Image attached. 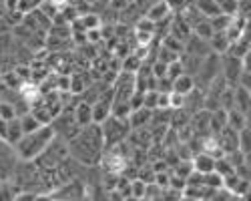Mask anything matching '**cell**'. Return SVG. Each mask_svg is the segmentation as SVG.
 Masks as SVG:
<instances>
[{
  "label": "cell",
  "instance_id": "1",
  "mask_svg": "<svg viewBox=\"0 0 251 201\" xmlns=\"http://www.w3.org/2000/svg\"><path fill=\"white\" fill-rule=\"evenodd\" d=\"M69 153L80 165H87V167L97 165L104 153V139H102L100 125L91 123L87 127H82L80 133L69 141Z\"/></svg>",
  "mask_w": 251,
  "mask_h": 201
},
{
  "label": "cell",
  "instance_id": "2",
  "mask_svg": "<svg viewBox=\"0 0 251 201\" xmlns=\"http://www.w3.org/2000/svg\"><path fill=\"white\" fill-rule=\"evenodd\" d=\"M52 139H54L52 125H43V127H38L36 131H32V133H25L23 137H20L18 143L14 145L18 159H23V161H34L40 153L47 149V145L50 143Z\"/></svg>",
  "mask_w": 251,
  "mask_h": 201
},
{
  "label": "cell",
  "instance_id": "3",
  "mask_svg": "<svg viewBox=\"0 0 251 201\" xmlns=\"http://www.w3.org/2000/svg\"><path fill=\"white\" fill-rule=\"evenodd\" d=\"M100 129H102V139H104V149L121 143V141H127V137L131 133L129 119L117 117L113 113L100 123Z\"/></svg>",
  "mask_w": 251,
  "mask_h": 201
},
{
  "label": "cell",
  "instance_id": "4",
  "mask_svg": "<svg viewBox=\"0 0 251 201\" xmlns=\"http://www.w3.org/2000/svg\"><path fill=\"white\" fill-rule=\"evenodd\" d=\"M221 75L229 85H237L243 75V60L231 52L221 54Z\"/></svg>",
  "mask_w": 251,
  "mask_h": 201
},
{
  "label": "cell",
  "instance_id": "5",
  "mask_svg": "<svg viewBox=\"0 0 251 201\" xmlns=\"http://www.w3.org/2000/svg\"><path fill=\"white\" fill-rule=\"evenodd\" d=\"M209 121H211V111H207V109H199L197 113L191 115L189 125H191V131H193L195 137H207V135H211Z\"/></svg>",
  "mask_w": 251,
  "mask_h": 201
},
{
  "label": "cell",
  "instance_id": "6",
  "mask_svg": "<svg viewBox=\"0 0 251 201\" xmlns=\"http://www.w3.org/2000/svg\"><path fill=\"white\" fill-rule=\"evenodd\" d=\"M217 139H219V145L225 155L239 149V131H235L231 127H225L221 133H217Z\"/></svg>",
  "mask_w": 251,
  "mask_h": 201
},
{
  "label": "cell",
  "instance_id": "7",
  "mask_svg": "<svg viewBox=\"0 0 251 201\" xmlns=\"http://www.w3.org/2000/svg\"><path fill=\"white\" fill-rule=\"evenodd\" d=\"M151 115H153V109L149 107H139V109H133L129 113V125L131 129H139V127H147L151 123Z\"/></svg>",
  "mask_w": 251,
  "mask_h": 201
},
{
  "label": "cell",
  "instance_id": "8",
  "mask_svg": "<svg viewBox=\"0 0 251 201\" xmlns=\"http://www.w3.org/2000/svg\"><path fill=\"white\" fill-rule=\"evenodd\" d=\"M193 169L199 173H209L215 169V157H211L205 151H199L193 155Z\"/></svg>",
  "mask_w": 251,
  "mask_h": 201
},
{
  "label": "cell",
  "instance_id": "9",
  "mask_svg": "<svg viewBox=\"0 0 251 201\" xmlns=\"http://www.w3.org/2000/svg\"><path fill=\"white\" fill-rule=\"evenodd\" d=\"M75 119L80 127H87L93 123V105L87 103V100H80V103L75 107Z\"/></svg>",
  "mask_w": 251,
  "mask_h": 201
},
{
  "label": "cell",
  "instance_id": "10",
  "mask_svg": "<svg viewBox=\"0 0 251 201\" xmlns=\"http://www.w3.org/2000/svg\"><path fill=\"white\" fill-rule=\"evenodd\" d=\"M235 109H239L245 115L251 111V91L239 83L235 85Z\"/></svg>",
  "mask_w": 251,
  "mask_h": 201
},
{
  "label": "cell",
  "instance_id": "11",
  "mask_svg": "<svg viewBox=\"0 0 251 201\" xmlns=\"http://www.w3.org/2000/svg\"><path fill=\"white\" fill-rule=\"evenodd\" d=\"M25 135V131H23V123H20V117H12L10 121H8V127H6V141L14 147L18 141H20V137Z\"/></svg>",
  "mask_w": 251,
  "mask_h": 201
},
{
  "label": "cell",
  "instance_id": "12",
  "mask_svg": "<svg viewBox=\"0 0 251 201\" xmlns=\"http://www.w3.org/2000/svg\"><path fill=\"white\" fill-rule=\"evenodd\" d=\"M195 89V76L193 75H179L177 78H173V91L181 93V95H189Z\"/></svg>",
  "mask_w": 251,
  "mask_h": 201
},
{
  "label": "cell",
  "instance_id": "13",
  "mask_svg": "<svg viewBox=\"0 0 251 201\" xmlns=\"http://www.w3.org/2000/svg\"><path fill=\"white\" fill-rule=\"evenodd\" d=\"M209 47H211V52H217V54H225L231 47V40L227 38L225 32H213V36L209 38Z\"/></svg>",
  "mask_w": 251,
  "mask_h": 201
},
{
  "label": "cell",
  "instance_id": "14",
  "mask_svg": "<svg viewBox=\"0 0 251 201\" xmlns=\"http://www.w3.org/2000/svg\"><path fill=\"white\" fill-rule=\"evenodd\" d=\"M169 14H171V8H169V4H167L165 0H157V2L151 8L145 12V16H147L149 20H153V23H157V20L169 16Z\"/></svg>",
  "mask_w": 251,
  "mask_h": 201
},
{
  "label": "cell",
  "instance_id": "15",
  "mask_svg": "<svg viewBox=\"0 0 251 201\" xmlns=\"http://www.w3.org/2000/svg\"><path fill=\"white\" fill-rule=\"evenodd\" d=\"M227 127H231L235 131H241L243 127H247V117L245 113H241L239 109H231V111H227Z\"/></svg>",
  "mask_w": 251,
  "mask_h": 201
},
{
  "label": "cell",
  "instance_id": "16",
  "mask_svg": "<svg viewBox=\"0 0 251 201\" xmlns=\"http://www.w3.org/2000/svg\"><path fill=\"white\" fill-rule=\"evenodd\" d=\"M231 14H225V12H217L215 16H209V23H211L213 32H225L227 26L231 25Z\"/></svg>",
  "mask_w": 251,
  "mask_h": 201
},
{
  "label": "cell",
  "instance_id": "17",
  "mask_svg": "<svg viewBox=\"0 0 251 201\" xmlns=\"http://www.w3.org/2000/svg\"><path fill=\"white\" fill-rule=\"evenodd\" d=\"M195 6L209 18V16H215L217 12H221L219 4L215 2V0H195Z\"/></svg>",
  "mask_w": 251,
  "mask_h": 201
},
{
  "label": "cell",
  "instance_id": "18",
  "mask_svg": "<svg viewBox=\"0 0 251 201\" xmlns=\"http://www.w3.org/2000/svg\"><path fill=\"white\" fill-rule=\"evenodd\" d=\"M20 123H23V131L25 133H32V131H36L38 127H43V123L28 111V113H25V115H20Z\"/></svg>",
  "mask_w": 251,
  "mask_h": 201
},
{
  "label": "cell",
  "instance_id": "19",
  "mask_svg": "<svg viewBox=\"0 0 251 201\" xmlns=\"http://www.w3.org/2000/svg\"><path fill=\"white\" fill-rule=\"evenodd\" d=\"M203 185L209 189H221L223 187V177L213 169L209 173H203Z\"/></svg>",
  "mask_w": 251,
  "mask_h": 201
},
{
  "label": "cell",
  "instance_id": "20",
  "mask_svg": "<svg viewBox=\"0 0 251 201\" xmlns=\"http://www.w3.org/2000/svg\"><path fill=\"white\" fill-rule=\"evenodd\" d=\"M215 171L225 179V177H229V175H233V173H235V167L231 165V161H229V159L223 155V157L215 159Z\"/></svg>",
  "mask_w": 251,
  "mask_h": 201
},
{
  "label": "cell",
  "instance_id": "21",
  "mask_svg": "<svg viewBox=\"0 0 251 201\" xmlns=\"http://www.w3.org/2000/svg\"><path fill=\"white\" fill-rule=\"evenodd\" d=\"M161 45H163V47H167V49H171V50H175V52H179V54H183V52H185V43H183L181 38L173 36L171 32L163 36V43H161Z\"/></svg>",
  "mask_w": 251,
  "mask_h": 201
},
{
  "label": "cell",
  "instance_id": "22",
  "mask_svg": "<svg viewBox=\"0 0 251 201\" xmlns=\"http://www.w3.org/2000/svg\"><path fill=\"white\" fill-rule=\"evenodd\" d=\"M193 34H197V36H201V38H205V40H209L213 36V28H211V23H209V18H203L201 23H197L195 26H193Z\"/></svg>",
  "mask_w": 251,
  "mask_h": 201
},
{
  "label": "cell",
  "instance_id": "23",
  "mask_svg": "<svg viewBox=\"0 0 251 201\" xmlns=\"http://www.w3.org/2000/svg\"><path fill=\"white\" fill-rule=\"evenodd\" d=\"M45 0H18L16 2V8L14 10H18V12H23V14H28V12H32V10H36L40 4H43Z\"/></svg>",
  "mask_w": 251,
  "mask_h": 201
},
{
  "label": "cell",
  "instance_id": "24",
  "mask_svg": "<svg viewBox=\"0 0 251 201\" xmlns=\"http://www.w3.org/2000/svg\"><path fill=\"white\" fill-rule=\"evenodd\" d=\"M143 65V58L141 54H129V58L123 60V71H129V73H137Z\"/></svg>",
  "mask_w": 251,
  "mask_h": 201
},
{
  "label": "cell",
  "instance_id": "25",
  "mask_svg": "<svg viewBox=\"0 0 251 201\" xmlns=\"http://www.w3.org/2000/svg\"><path fill=\"white\" fill-rule=\"evenodd\" d=\"M239 151L241 153L251 151V127H243L239 131Z\"/></svg>",
  "mask_w": 251,
  "mask_h": 201
},
{
  "label": "cell",
  "instance_id": "26",
  "mask_svg": "<svg viewBox=\"0 0 251 201\" xmlns=\"http://www.w3.org/2000/svg\"><path fill=\"white\" fill-rule=\"evenodd\" d=\"M181 54L179 52H175V50H171V49H167V47H159V56H157V60H161V63H165V65H169V63H173V60H177Z\"/></svg>",
  "mask_w": 251,
  "mask_h": 201
},
{
  "label": "cell",
  "instance_id": "27",
  "mask_svg": "<svg viewBox=\"0 0 251 201\" xmlns=\"http://www.w3.org/2000/svg\"><path fill=\"white\" fill-rule=\"evenodd\" d=\"M145 187H147V183L139 177H135L133 181H131V197L133 199H141V197H145Z\"/></svg>",
  "mask_w": 251,
  "mask_h": 201
},
{
  "label": "cell",
  "instance_id": "28",
  "mask_svg": "<svg viewBox=\"0 0 251 201\" xmlns=\"http://www.w3.org/2000/svg\"><path fill=\"white\" fill-rule=\"evenodd\" d=\"M151 69H153V76H157V78L167 76V65H165V63H161V60H157V63H155Z\"/></svg>",
  "mask_w": 251,
  "mask_h": 201
},
{
  "label": "cell",
  "instance_id": "29",
  "mask_svg": "<svg viewBox=\"0 0 251 201\" xmlns=\"http://www.w3.org/2000/svg\"><path fill=\"white\" fill-rule=\"evenodd\" d=\"M241 60H243V73H251V49L243 54Z\"/></svg>",
  "mask_w": 251,
  "mask_h": 201
},
{
  "label": "cell",
  "instance_id": "30",
  "mask_svg": "<svg viewBox=\"0 0 251 201\" xmlns=\"http://www.w3.org/2000/svg\"><path fill=\"white\" fill-rule=\"evenodd\" d=\"M129 2H135V0H129Z\"/></svg>",
  "mask_w": 251,
  "mask_h": 201
}]
</instances>
